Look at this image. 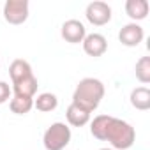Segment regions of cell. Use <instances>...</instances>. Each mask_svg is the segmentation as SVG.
I'll return each mask as SVG.
<instances>
[{
	"label": "cell",
	"mask_w": 150,
	"mask_h": 150,
	"mask_svg": "<svg viewBox=\"0 0 150 150\" xmlns=\"http://www.w3.org/2000/svg\"><path fill=\"white\" fill-rule=\"evenodd\" d=\"M2 14L9 25H23L28 20V2L27 0H7L4 4Z\"/></svg>",
	"instance_id": "4"
},
{
	"label": "cell",
	"mask_w": 150,
	"mask_h": 150,
	"mask_svg": "<svg viewBox=\"0 0 150 150\" xmlns=\"http://www.w3.org/2000/svg\"><path fill=\"white\" fill-rule=\"evenodd\" d=\"M110 120H111V115H97L92 122H90V132L94 138L104 141L106 139V131H108V125H110Z\"/></svg>",
	"instance_id": "15"
},
{
	"label": "cell",
	"mask_w": 150,
	"mask_h": 150,
	"mask_svg": "<svg viewBox=\"0 0 150 150\" xmlns=\"http://www.w3.org/2000/svg\"><path fill=\"white\" fill-rule=\"evenodd\" d=\"M58 106V99L55 94L51 92H42L39 94L37 97H34V108L37 111H42V113H50V111H55Z\"/></svg>",
	"instance_id": "14"
},
{
	"label": "cell",
	"mask_w": 150,
	"mask_h": 150,
	"mask_svg": "<svg viewBox=\"0 0 150 150\" xmlns=\"http://www.w3.org/2000/svg\"><path fill=\"white\" fill-rule=\"evenodd\" d=\"M37 87H39L37 78L32 74V76L27 78V80H21V81H18V83H13V88H11V90H13V94L18 96V97L34 99L35 94H37Z\"/></svg>",
	"instance_id": "12"
},
{
	"label": "cell",
	"mask_w": 150,
	"mask_h": 150,
	"mask_svg": "<svg viewBox=\"0 0 150 150\" xmlns=\"http://www.w3.org/2000/svg\"><path fill=\"white\" fill-rule=\"evenodd\" d=\"M60 35L65 42L71 44H80L83 42V39L87 37V28L80 20H67L62 23L60 28Z\"/></svg>",
	"instance_id": "6"
},
{
	"label": "cell",
	"mask_w": 150,
	"mask_h": 150,
	"mask_svg": "<svg viewBox=\"0 0 150 150\" xmlns=\"http://www.w3.org/2000/svg\"><path fill=\"white\" fill-rule=\"evenodd\" d=\"M65 118H67L69 125H72V127H83L90 122V113L71 103L65 110Z\"/></svg>",
	"instance_id": "11"
},
{
	"label": "cell",
	"mask_w": 150,
	"mask_h": 150,
	"mask_svg": "<svg viewBox=\"0 0 150 150\" xmlns=\"http://www.w3.org/2000/svg\"><path fill=\"white\" fill-rule=\"evenodd\" d=\"M99 150H113V148H99Z\"/></svg>",
	"instance_id": "19"
},
{
	"label": "cell",
	"mask_w": 150,
	"mask_h": 150,
	"mask_svg": "<svg viewBox=\"0 0 150 150\" xmlns=\"http://www.w3.org/2000/svg\"><path fill=\"white\" fill-rule=\"evenodd\" d=\"M71 143V127L64 122L51 124L42 136V145L46 150H64Z\"/></svg>",
	"instance_id": "3"
},
{
	"label": "cell",
	"mask_w": 150,
	"mask_h": 150,
	"mask_svg": "<svg viewBox=\"0 0 150 150\" xmlns=\"http://www.w3.org/2000/svg\"><path fill=\"white\" fill-rule=\"evenodd\" d=\"M9 108H11V111L16 113V115H27V113L34 108V99L14 96V97L9 101Z\"/></svg>",
	"instance_id": "16"
},
{
	"label": "cell",
	"mask_w": 150,
	"mask_h": 150,
	"mask_svg": "<svg viewBox=\"0 0 150 150\" xmlns=\"http://www.w3.org/2000/svg\"><path fill=\"white\" fill-rule=\"evenodd\" d=\"M85 18L88 23H92L94 27H103L108 25L111 21V7L106 2H101V0H96V2H90L85 9Z\"/></svg>",
	"instance_id": "5"
},
{
	"label": "cell",
	"mask_w": 150,
	"mask_h": 150,
	"mask_svg": "<svg viewBox=\"0 0 150 150\" xmlns=\"http://www.w3.org/2000/svg\"><path fill=\"white\" fill-rule=\"evenodd\" d=\"M104 83L97 78H83L72 94V104H76L88 113L99 108L103 97H104Z\"/></svg>",
	"instance_id": "1"
},
{
	"label": "cell",
	"mask_w": 150,
	"mask_h": 150,
	"mask_svg": "<svg viewBox=\"0 0 150 150\" xmlns=\"http://www.w3.org/2000/svg\"><path fill=\"white\" fill-rule=\"evenodd\" d=\"M134 139H136L134 127L122 118L111 117L104 141H108L113 146V150H127L134 145Z\"/></svg>",
	"instance_id": "2"
},
{
	"label": "cell",
	"mask_w": 150,
	"mask_h": 150,
	"mask_svg": "<svg viewBox=\"0 0 150 150\" xmlns=\"http://www.w3.org/2000/svg\"><path fill=\"white\" fill-rule=\"evenodd\" d=\"M11 94H13L11 87H9L6 81H0V104L7 103V101L11 99Z\"/></svg>",
	"instance_id": "18"
},
{
	"label": "cell",
	"mask_w": 150,
	"mask_h": 150,
	"mask_svg": "<svg viewBox=\"0 0 150 150\" xmlns=\"http://www.w3.org/2000/svg\"><path fill=\"white\" fill-rule=\"evenodd\" d=\"M124 7H125V14L132 20V23L145 20L150 11V6L146 0H127Z\"/></svg>",
	"instance_id": "9"
},
{
	"label": "cell",
	"mask_w": 150,
	"mask_h": 150,
	"mask_svg": "<svg viewBox=\"0 0 150 150\" xmlns=\"http://www.w3.org/2000/svg\"><path fill=\"white\" fill-rule=\"evenodd\" d=\"M145 39V30L138 23H127L118 32V41L127 48H136Z\"/></svg>",
	"instance_id": "7"
},
{
	"label": "cell",
	"mask_w": 150,
	"mask_h": 150,
	"mask_svg": "<svg viewBox=\"0 0 150 150\" xmlns=\"http://www.w3.org/2000/svg\"><path fill=\"white\" fill-rule=\"evenodd\" d=\"M134 71H136V78L139 83H143V85L150 83V57H141L136 62Z\"/></svg>",
	"instance_id": "17"
},
{
	"label": "cell",
	"mask_w": 150,
	"mask_h": 150,
	"mask_svg": "<svg viewBox=\"0 0 150 150\" xmlns=\"http://www.w3.org/2000/svg\"><path fill=\"white\" fill-rule=\"evenodd\" d=\"M32 74H34L32 72V65L27 60H23V58H16L9 65V76H11V81L13 83H18L21 80H27V78L32 76Z\"/></svg>",
	"instance_id": "10"
},
{
	"label": "cell",
	"mask_w": 150,
	"mask_h": 150,
	"mask_svg": "<svg viewBox=\"0 0 150 150\" xmlns=\"http://www.w3.org/2000/svg\"><path fill=\"white\" fill-rule=\"evenodd\" d=\"M83 51L88 55V57H103L108 50V41L103 34H87V37L83 39Z\"/></svg>",
	"instance_id": "8"
},
{
	"label": "cell",
	"mask_w": 150,
	"mask_h": 150,
	"mask_svg": "<svg viewBox=\"0 0 150 150\" xmlns=\"http://www.w3.org/2000/svg\"><path fill=\"white\" fill-rule=\"evenodd\" d=\"M129 99H131L132 108H136L139 111L150 110V90L146 87H136V88H132Z\"/></svg>",
	"instance_id": "13"
}]
</instances>
